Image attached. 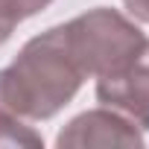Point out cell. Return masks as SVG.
Masks as SVG:
<instances>
[{"label": "cell", "instance_id": "1", "mask_svg": "<svg viewBox=\"0 0 149 149\" xmlns=\"http://www.w3.org/2000/svg\"><path fill=\"white\" fill-rule=\"evenodd\" d=\"M85 73L73 58L64 26L29 38L3 70L9 108L24 120H50L79 94Z\"/></svg>", "mask_w": 149, "mask_h": 149}, {"label": "cell", "instance_id": "2", "mask_svg": "<svg viewBox=\"0 0 149 149\" xmlns=\"http://www.w3.org/2000/svg\"><path fill=\"white\" fill-rule=\"evenodd\" d=\"M61 26H64L67 47L79 70L85 73V79H102L123 70L140 56L146 44L140 26L129 21L123 12L108 6H97L85 15H76Z\"/></svg>", "mask_w": 149, "mask_h": 149}, {"label": "cell", "instance_id": "3", "mask_svg": "<svg viewBox=\"0 0 149 149\" xmlns=\"http://www.w3.org/2000/svg\"><path fill=\"white\" fill-rule=\"evenodd\" d=\"M58 149H91V146H143V132L126 114L100 105L73 117L56 137Z\"/></svg>", "mask_w": 149, "mask_h": 149}, {"label": "cell", "instance_id": "4", "mask_svg": "<svg viewBox=\"0 0 149 149\" xmlns=\"http://www.w3.org/2000/svg\"><path fill=\"white\" fill-rule=\"evenodd\" d=\"M97 100L126 114L140 129H149V38L132 64L97 79Z\"/></svg>", "mask_w": 149, "mask_h": 149}, {"label": "cell", "instance_id": "5", "mask_svg": "<svg viewBox=\"0 0 149 149\" xmlns=\"http://www.w3.org/2000/svg\"><path fill=\"white\" fill-rule=\"evenodd\" d=\"M0 146H6V149H41L44 137L32 126H26L24 117L6 114V117H0Z\"/></svg>", "mask_w": 149, "mask_h": 149}, {"label": "cell", "instance_id": "6", "mask_svg": "<svg viewBox=\"0 0 149 149\" xmlns=\"http://www.w3.org/2000/svg\"><path fill=\"white\" fill-rule=\"evenodd\" d=\"M50 3H53V0H0V15L15 21V24H21V21L44 12Z\"/></svg>", "mask_w": 149, "mask_h": 149}, {"label": "cell", "instance_id": "7", "mask_svg": "<svg viewBox=\"0 0 149 149\" xmlns=\"http://www.w3.org/2000/svg\"><path fill=\"white\" fill-rule=\"evenodd\" d=\"M123 6L129 9V15H132V18H137V21L149 24V0H123Z\"/></svg>", "mask_w": 149, "mask_h": 149}, {"label": "cell", "instance_id": "8", "mask_svg": "<svg viewBox=\"0 0 149 149\" xmlns=\"http://www.w3.org/2000/svg\"><path fill=\"white\" fill-rule=\"evenodd\" d=\"M15 26H18L15 21H9V18H3V15H0V47L9 41V35L15 32Z\"/></svg>", "mask_w": 149, "mask_h": 149}, {"label": "cell", "instance_id": "9", "mask_svg": "<svg viewBox=\"0 0 149 149\" xmlns=\"http://www.w3.org/2000/svg\"><path fill=\"white\" fill-rule=\"evenodd\" d=\"M6 114H15L12 108H9V102H6V91H3V70H0V117H6ZM18 117V114H15Z\"/></svg>", "mask_w": 149, "mask_h": 149}]
</instances>
